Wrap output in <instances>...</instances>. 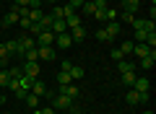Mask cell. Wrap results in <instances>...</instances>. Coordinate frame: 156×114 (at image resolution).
<instances>
[{"label":"cell","mask_w":156,"mask_h":114,"mask_svg":"<svg viewBox=\"0 0 156 114\" xmlns=\"http://www.w3.org/2000/svg\"><path fill=\"white\" fill-rule=\"evenodd\" d=\"M109 57H112V60H115V62H120V60H125V54L120 52V49H112V52H109Z\"/></svg>","instance_id":"35"},{"label":"cell","mask_w":156,"mask_h":114,"mask_svg":"<svg viewBox=\"0 0 156 114\" xmlns=\"http://www.w3.org/2000/svg\"><path fill=\"white\" fill-rule=\"evenodd\" d=\"M81 11H83V16H96V5H94V0H83Z\"/></svg>","instance_id":"20"},{"label":"cell","mask_w":156,"mask_h":114,"mask_svg":"<svg viewBox=\"0 0 156 114\" xmlns=\"http://www.w3.org/2000/svg\"><path fill=\"white\" fill-rule=\"evenodd\" d=\"M29 3L31 0H13V5H21V8H29Z\"/></svg>","instance_id":"40"},{"label":"cell","mask_w":156,"mask_h":114,"mask_svg":"<svg viewBox=\"0 0 156 114\" xmlns=\"http://www.w3.org/2000/svg\"><path fill=\"white\" fill-rule=\"evenodd\" d=\"M68 75H70V81H78V78H83V75H86V70H83L81 65H73L70 70H68Z\"/></svg>","instance_id":"21"},{"label":"cell","mask_w":156,"mask_h":114,"mask_svg":"<svg viewBox=\"0 0 156 114\" xmlns=\"http://www.w3.org/2000/svg\"><path fill=\"white\" fill-rule=\"evenodd\" d=\"M5 47H8V54H13V57H23V49H21V44H18V39H8Z\"/></svg>","instance_id":"10"},{"label":"cell","mask_w":156,"mask_h":114,"mask_svg":"<svg viewBox=\"0 0 156 114\" xmlns=\"http://www.w3.org/2000/svg\"><path fill=\"white\" fill-rule=\"evenodd\" d=\"M94 36L99 39V42H109V36H107V31H104V26H101V29H96V31H94Z\"/></svg>","instance_id":"32"},{"label":"cell","mask_w":156,"mask_h":114,"mask_svg":"<svg viewBox=\"0 0 156 114\" xmlns=\"http://www.w3.org/2000/svg\"><path fill=\"white\" fill-rule=\"evenodd\" d=\"M104 31H107L109 39H115V36H120V31H122V23H120V21H107Z\"/></svg>","instance_id":"9"},{"label":"cell","mask_w":156,"mask_h":114,"mask_svg":"<svg viewBox=\"0 0 156 114\" xmlns=\"http://www.w3.org/2000/svg\"><path fill=\"white\" fill-rule=\"evenodd\" d=\"M23 60H29V62H39V54H37V47H34V49H26V52H23Z\"/></svg>","instance_id":"27"},{"label":"cell","mask_w":156,"mask_h":114,"mask_svg":"<svg viewBox=\"0 0 156 114\" xmlns=\"http://www.w3.org/2000/svg\"><path fill=\"white\" fill-rule=\"evenodd\" d=\"M133 44H135V42H130V39H128V42H122L117 49H120V52H122L125 57H128V54H133Z\"/></svg>","instance_id":"26"},{"label":"cell","mask_w":156,"mask_h":114,"mask_svg":"<svg viewBox=\"0 0 156 114\" xmlns=\"http://www.w3.org/2000/svg\"><path fill=\"white\" fill-rule=\"evenodd\" d=\"M55 47H57V49H70V47H73V39H70V31H62V34H55Z\"/></svg>","instance_id":"4"},{"label":"cell","mask_w":156,"mask_h":114,"mask_svg":"<svg viewBox=\"0 0 156 114\" xmlns=\"http://www.w3.org/2000/svg\"><path fill=\"white\" fill-rule=\"evenodd\" d=\"M117 73L122 75V73H135V62L133 60H120L117 62Z\"/></svg>","instance_id":"14"},{"label":"cell","mask_w":156,"mask_h":114,"mask_svg":"<svg viewBox=\"0 0 156 114\" xmlns=\"http://www.w3.org/2000/svg\"><path fill=\"white\" fill-rule=\"evenodd\" d=\"M148 34H154V31H143V29H133V36H135V42H146V36Z\"/></svg>","instance_id":"28"},{"label":"cell","mask_w":156,"mask_h":114,"mask_svg":"<svg viewBox=\"0 0 156 114\" xmlns=\"http://www.w3.org/2000/svg\"><path fill=\"white\" fill-rule=\"evenodd\" d=\"M31 114H42V109H31Z\"/></svg>","instance_id":"43"},{"label":"cell","mask_w":156,"mask_h":114,"mask_svg":"<svg viewBox=\"0 0 156 114\" xmlns=\"http://www.w3.org/2000/svg\"><path fill=\"white\" fill-rule=\"evenodd\" d=\"M65 23H68V31H70V29H76V26H83V18L78 16V11H76V13H70V16H65Z\"/></svg>","instance_id":"13"},{"label":"cell","mask_w":156,"mask_h":114,"mask_svg":"<svg viewBox=\"0 0 156 114\" xmlns=\"http://www.w3.org/2000/svg\"><path fill=\"white\" fill-rule=\"evenodd\" d=\"M23 101L29 104V109H39V96H37V93H31V91H29V93H26V98H23Z\"/></svg>","instance_id":"23"},{"label":"cell","mask_w":156,"mask_h":114,"mask_svg":"<svg viewBox=\"0 0 156 114\" xmlns=\"http://www.w3.org/2000/svg\"><path fill=\"white\" fill-rule=\"evenodd\" d=\"M117 18H122V23H133V13H128V11H122V13H117Z\"/></svg>","instance_id":"33"},{"label":"cell","mask_w":156,"mask_h":114,"mask_svg":"<svg viewBox=\"0 0 156 114\" xmlns=\"http://www.w3.org/2000/svg\"><path fill=\"white\" fill-rule=\"evenodd\" d=\"M143 114H156V112H151V109H148V112H143Z\"/></svg>","instance_id":"46"},{"label":"cell","mask_w":156,"mask_h":114,"mask_svg":"<svg viewBox=\"0 0 156 114\" xmlns=\"http://www.w3.org/2000/svg\"><path fill=\"white\" fill-rule=\"evenodd\" d=\"M0 60H11V54H8V47L0 42Z\"/></svg>","instance_id":"36"},{"label":"cell","mask_w":156,"mask_h":114,"mask_svg":"<svg viewBox=\"0 0 156 114\" xmlns=\"http://www.w3.org/2000/svg\"><path fill=\"white\" fill-rule=\"evenodd\" d=\"M50 31H52V34H62V31H68L65 18H55V21H52V26H50Z\"/></svg>","instance_id":"17"},{"label":"cell","mask_w":156,"mask_h":114,"mask_svg":"<svg viewBox=\"0 0 156 114\" xmlns=\"http://www.w3.org/2000/svg\"><path fill=\"white\" fill-rule=\"evenodd\" d=\"M8 73H11V78H21V75H23L21 65H13V67H8Z\"/></svg>","instance_id":"34"},{"label":"cell","mask_w":156,"mask_h":114,"mask_svg":"<svg viewBox=\"0 0 156 114\" xmlns=\"http://www.w3.org/2000/svg\"><path fill=\"white\" fill-rule=\"evenodd\" d=\"M138 5H140V0H122V11L133 13V16H135V11H138Z\"/></svg>","instance_id":"19"},{"label":"cell","mask_w":156,"mask_h":114,"mask_svg":"<svg viewBox=\"0 0 156 114\" xmlns=\"http://www.w3.org/2000/svg\"><path fill=\"white\" fill-rule=\"evenodd\" d=\"M125 101H128L130 106H138V104H143V101H140V93L135 91V88H128V96H125Z\"/></svg>","instance_id":"18"},{"label":"cell","mask_w":156,"mask_h":114,"mask_svg":"<svg viewBox=\"0 0 156 114\" xmlns=\"http://www.w3.org/2000/svg\"><path fill=\"white\" fill-rule=\"evenodd\" d=\"M151 52H154V49H151L146 42H135L133 44V54L135 57H146V54H151Z\"/></svg>","instance_id":"11"},{"label":"cell","mask_w":156,"mask_h":114,"mask_svg":"<svg viewBox=\"0 0 156 114\" xmlns=\"http://www.w3.org/2000/svg\"><path fill=\"white\" fill-rule=\"evenodd\" d=\"M133 29H143V31H156V23L154 18H133V23H130Z\"/></svg>","instance_id":"5"},{"label":"cell","mask_w":156,"mask_h":114,"mask_svg":"<svg viewBox=\"0 0 156 114\" xmlns=\"http://www.w3.org/2000/svg\"><path fill=\"white\" fill-rule=\"evenodd\" d=\"M42 16H44V11H42V8H29V21H31V23H37Z\"/></svg>","instance_id":"24"},{"label":"cell","mask_w":156,"mask_h":114,"mask_svg":"<svg viewBox=\"0 0 156 114\" xmlns=\"http://www.w3.org/2000/svg\"><path fill=\"white\" fill-rule=\"evenodd\" d=\"M42 114H57V112H55L52 106H44V109H42Z\"/></svg>","instance_id":"42"},{"label":"cell","mask_w":156,"mask_h":114,"mask_svg":"<svg viewBox=\"0 0 156 114\" xmlns=\"http://www.w3.org/2000/svg\"><path fill=\"white\" fill-rule=\"evenodd\" d=\"M13 23H18V5H11V11L5 13V18H3V29L13 26Z\"/></svg>","instance_id":"8"},{"label":"cell","mask_w":156,"mask_h":114,"mask_svg":"<svg viewBox=\"0 0 156 114\" xmlns=\"http://www.w3.org/2000/svg\"><path fill=\"white\" fill-rule=\"evenodd\" d=\"M55 78H57V83H60V86H62V83H73V81H70V75H68L65 70H60V73H57Z\"/></svg>","instance_id":"31"},{"label":"cell","mask_w":156,"mask_h":114,"mask_svg":"<svg viewBox=\"0 0 156 114\" xmlns=\"http://www.w3.org/2000/svg\"><path fill=\"white\" fill-rule=\"evenodd\" d=\"M18 44H21V49H23V52H26V49H34V47H37L34 36H21V39H18Z\"/></svg>","instance_id":"22"},{"label":"cell","mask_w":156,"mask_h":114,"mask_svg":"<svg viewBox=\"0 0 156 114\" xmlns=\"http://www.w3.org/2000/svg\"><path fill=\"white\" fill-rule=\"evenodd\" d=\"M3 101H5V98H0V104H3Z\"/></svg>","instance_id":"47"},{"label":"cell","mask_w":156,"mask_h":114,"mask_svg":"<svg viewBox=\"0 0 156 114\" xmlns=\"http://www.w3.org/2000/svg\"><path fill=\"white\" fill-rule=\"evenodd\" d=\"M154 65H156V49L151 54H146V57H140V67H143V70H151Z\"/></svg>","instance_id":"16"},{"label":"cell","mask_w":156,"mask_h":114,"mask_svg":"<svg viewBox=\"0 0 156 114\" xmlns=\"http://www.w3.org/2000/svg\"><path fill=\"white\" fill-rule=\"evenodd\" d=\"M70 67H73V62H70V60H62V67H60V70H65V73H68Z\"/></svg>","instance_id":"41"},{"label":"cell","mask_w":156,"mask_h":114,"mask_svg":"<svg viewBox=\"0 0 156 114\" xmlns=\"http://www.w3.org/2000/svg\"><path fill=\"white\" fill-rule=\"evenodd\" d=\"M68 5H70V8H76V11H78V8L83 5V0H68Z\"/></svg>","instance_id":"39"},{"label":"cell","mask_w":156,"mask_h":114,"mask_svg":"<svg viewBox=\"0 0 156 114\" xmlns=\"http://www.w3.org/2000/svg\"><path fill=\"white\" fill-rule=\"evenodd\" d=\"M52 21H55V18H52L50 13H44V16L39 18V23H42V29H50V26H52Z\"/></svg>","instance_id":"30"},{"label":"cell","mask_w":156,"mask_h":114,"mask_svg":"<svg viewBox=\"0 0 156 114\" xmlns=\"http://www.w3.org/2000/svg\"><path fill=\"white\" fill-rule=\"evenodd\" d=\"M57 114H60V112H57Z\"/></svg>","instance_id":"50"},{"label":"cell","mask_w":156,"mask_h":114,"mask_svg":"<svg viewBox=\"0 0 156 114\" xmlns=\"http://www.w3.org/2000/svg\"><path fill=\"white\" fill-rule=\"evenodd\" d=\"M37 54H39V60H55L57 54H55V47H37Z\"/></svg>","instance_id":"12"},{"label":"cell","mask_w":156,"mask_h":114,"mask_svg":"<svg viewBox=\"0 0 156 114\" xmlns=\"http://www.w3.org/2000/svg\"><path fill=\"white\" fill-rule=\"evenodd\" d=\"M21 70H23V75H29V78H39V62H29V60H23Z\"/></svg>","instance_id":"7"},{"label":"cell","mask_w":156,"mask_h":114,"mask_svg":"<svg viewBox=\"0 0 156 114\" xmlns=\"http://www.w3.org/2000/svg\"><path fill=\"white\" fill-rule=\"evenodd\" d=\"M86 36H89V34H86V29H83V26H76V29H70V39H73V44H76V42H83Z\"/></svg>","instance_id":"15"},{"label":"cell","mask_w":156,"mask_h":114,"mask_svg":"<svg viewBox=\"0 0 156 114\" xmlns=\"http://www.w3.org/2000/svg\"><path fill=\"white\" fill-rule=\"evenodd\" d=\"M5 114H11V112H5Z\"/></svg>","instance_id":"48"},{"label":"cell","mask_w":156,"mask_h":114,"mask_svg":"<svg viewBox=\"0 0 156 114\" xmlns=\"http://www.w3.org/2000/svg\"><path fill=\"white\" fill-rule=\"evenodd\" d=\"M44 3H50V5H55V3H57V0H44Z\"/></svg>","instance_id":"44"},{"label":"cell","mask_w":156,"mask_h":114,"mask_svg":"<svg viewBox=\"0 0 156 114\" xmlns=\"http://www.w3.org/2000/svg\"><path fill=\"white\" fill-rule=\"evenodd\" d=\"M107 21H117V11H115V8L107 11Z\"/></svg>","instance_id":"38"},{"label":"cell","mask_w":156,"mask_h":114,"mask_svg":"<svg viewBox=\"0 0 156 114\" xmlns=\"http://www.w3.org/2000/svg\"><path fill=\"white\" fill-rule=\"evenodd\" d=\"M146 44H148L151 49H156V31H154V34H148V36H146Z\"/></svg>","instance_id":"37"},{"label":"cell","mask_w":156,"mask_h":114,"mask_svg":"<svg viewBox=\"0 0 156 114\" xmlns=\"http://www.w3.org/2000/svg\"><path fill=\"white\" fill-rule=\"evenodd\" d=\"M37 47H55V34L50 31V29H44V31H39L37 34Z\"/></svg>","instance_id":"3"},{"label":"cell","mask_w":156,"mask_h":114,"mask_svg":"<svg viewBox=\"0 0 156 114\" xmlns=\"http://www.w3.org/2000/svg\"><path fill=\"white\" fill-rule=\"evenodd\" d=\"M70 106H73V98L62 96V93H55V96H52V109H55V112H65V109H70Z\"/></svg>","instance_id":"2"},{"label":"cell","mask_w":156,"mask_h":114,"mask_svg":"<svg viewBox=\"0 0 156 114\" xmlns=\"http://www.w3.org/2000/svg\"><path fill=\"white\" fill-rule=\"evenodd\" d=\"M0 34H3V18H0Z\"/></svg>","instance_id":"45"},{"label":"cell","mask_w":156,"mask_h":114,"mask_svg":"<svg viewBox=\"0 0 156 114\" xmlns=\"http://www.w3.org/2000/svg\"><path fill=\"white\" fill-rule=\"evenodd\" d=\"M31 93H37L39 98H44V96L52 98V96H55V93L47 88V83H44V81H39V78H34V83H31Z\"/></svg>","instance_id":"1"},{"label":"cell","mask_w":156,"mask_h":114,"mask_svg":"<svg viewBox=\"0 0 156 114\" xmlns=\"http://www.w3.org/2000/svg\"><path fill=\"white\" fill-rule=\"evenodd\" d=\"M135 78H138V75H135V73H122V75H120V81H122V83H125V86H128V88H133Z\"/></svg>","instance_id":"25"},{"label":"cell","mask_w":156,"mask_h":114,"mask_svg":"<svg viewBox=\"0 0 156 114\" xmlns=\"http://www.w3.org/2000/svg\"><path fill=\"white\" fill-rule=\"evenodd\" d=\"M57 93H62V96H68V98H78V96H81L78 86H73V83H62V86L57 88Z\"/></svg>","instance_id":"6"},{"label":"cell","mask_w":156,"mask_h":114,"mask_svg":"<svg viewBox=\"0 0 156 114\" xmlns=\"http://www.w3.org/2000/svg\"><path fill=\"white\" fill-rule=\"evenodd\" d=\"M42 3H44V0H42Z\"/></svg>","instance_id":"49"},{"label":"cell","mask_w":156,"mask_h":114,"mask_svg":"<svg viewBox=\"0 0 156 114\" xmlns=\"http://www.w3.org/2000/svg\"><path fill=\"white\" fill-rule=\"evenodd\" d=\"M8 83H11V73H8V67H5V70H0V86L8 88Z\"/></svg>","instance_id":"29"}]
</instances>
